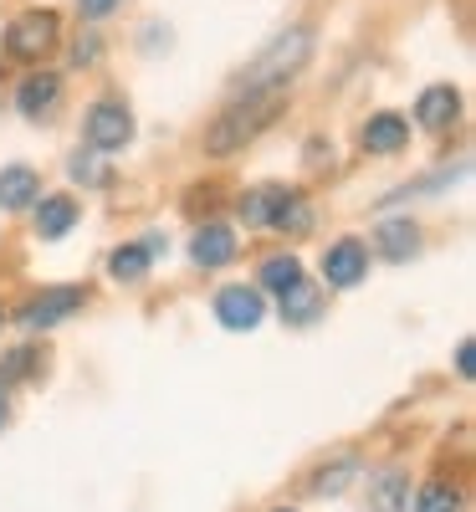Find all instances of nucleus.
<instances>
[{"mask_svg": "<svg viewBox=\"0 0 476 512\" xmlns=\"http://www.w3.org/2000/svg\"><path fill=\"white\" fill-rule=\"evenodd\" d=\"M410 144V123L400 113H374L364 123V149L369 154H400Z\"/></svg>", "mask_w": 476, "mask_h": 512, "instance_id": "nucleus-13", "label": "nucleus"}, {"mask_svg": "<svg viewBox=\"0 0 476 512\" xmlns=\"http://www.w3.org/2000/svg\"><path fill=\"white\" fill-rule=\"evenodd\" d=\"M456 369L471 379L476 374V344H471V338H461V349H456Z\"/></svg>", "mask_w": 476, "mask_h": 512, "instance_id": "nucleus-27", "label": "nucleus"}, {"mask_svg": "<svg viewBox=\"0 0 476 512\" xmlns=\"http://www.w3.org/2000/svg\"><path fill=\"white\" fill-rule=\"evenodd\" d=\"M282 190H287V185L246 190V195H241V221H246V226H267V221H272V210H277V200H282Z\"/></svg>", "mask_w": 476, "mask_h": 512, "instance_id": "nucleus-20", "label": "nucleus"}, {"mask_svg": "<svg viewBox=\"0 0 476 512\" xmlns=\"http://www.w3.org/2000/svg\"><path fill=\"white\" fill-rule=\"evenodd\" d=\"M6 390H11V384H6V379H0V395H6Z\"/></svg>", "mask_w": 476, "mask_h": 512, "instance_id": "nucleus-29", "label": "nucleus"}, {"mask_svg": "<svg viewBox=\"0 0 476 512\" xmlns=\"http://www.w3.org/2000/svg\"><path fill=\"white\" fill-rule=\"evenodd\" d=\"M36 195H41V175H36V169H26V164L0 169V205H6V210H26V205H36Z\"/></svg>", "mask_w": 476, "mask_h": 512, "instance_id": "nucleus-14", "label": "nucleus"}, {"mask_svg": "<svg viewBox=\"0 0 476 512\" xmlns=\"http://www.w3.org/2000/svg\"><path fill=\"white\" fill-rule=\"evenodd\" d=\"M77 226V200L72 195H36V236L62 241Z\"/></svg>", "mask_w": 476, "mask_h": 512, "instance_id": "nucleus-12", "label": "nucleus"}, {"mask_svg": "<svg viewBox=\"0 0 476 512\" xmlns=\"http://www.w3.org/2000/svg\"><path fill=\"white\" fill-rule=\"evenodd\" d=\"M267 226H277L282 236H308V231H313V205H308V195H302V190H282V200H277V210H272Z\"/></svg>", "mask_w": 476, "mask_h": 512, "instance_id": "nucleus-16", "label": "nucleus"}, {"mask_svg": "<svg viewBox=\"0 0 476 512\" xmlns=\"http://www.w3.org/2000/svg\"><path fill=\"white\" fill-rule=\"evenodd\" d=\"M318 308H323V292L308 282V277H302V282H292L287 292H282V323H313L318 318Z\"/></svg>", "mask_w": 476, "mask_h": 512, "instance_id": "nucleus-17", "label": "nucleus"}, {"mask_svg": "<svg viewBox=\"0 0 476 512\" xmlns=\"http://www.w3.org/2000/svg\"><path fill=\"white\" fill-rule=\"evenodd\" d=\"M374 246L384 262H410V256H420V226L415 221H384Z\"/></svg>", "mask_w": 476, "mask_h": 512, "instance_id": "nucleus-15", "label": "nucleus"}, {"mask_svg": "<svg viewBox=\"0 0 476 512\" xmlns=\"http://www.w3.org/2000/svg\"><path fill=\"white\" fill-rule=\"evenodd\" d=\"M292 282H302V262H297V256H267V262H262V287L282 297Z\"/></svg>", "mask_w": 476, "mask_h": 512, "instance_id": "nucleus-23", "label": "nucleus"}, {"mask_svg": "<svg viewBox=\"0 0 476 512\" xmlns=\"http://www.w3.org/2000/svg\"><path fill=\"white\" fill-rule=\"evenodd\" d=\"M277 512H292V507H277Z\"/></svg>", "mask_w": 476, "mask_h": 512, "instance_id": "nucleus-30", "label": "nucleus"}, {"mask_svg": "<svg viewBox=\"0 0 476 512\" xmlns=\"http://www.w3.org/2000/svg\"><path fill=\"white\" fill-rule=\"evenodd\" d=\"M369 502H374V512H405V502H410L405 472H379L369 482Z\"/></svg>", "mask_w": 476, "mask_h": 512, "instance_id": "nucleus-19", "label": "nucleus"}, {"mask_svg": "<svg viewBox=\"0 0 476 512\" xmlns=\"http://www.w3.org/2000/svg\"><path fill=\"white\" fill-rule=\"evenodd\" d=\"M236 251H241V241H236V231L221 226V221H210V226H200V231L190 236V262L205 267V272L236 262Z\"/></svg>", "mask_w": 476, "mask_h": 512, "instance_id": "nucleus-7", "label": "nucleus"}, {"mask_svg": "<svg viewBox=\"0 0 476 512\" xmlns=\"http://www.w3.org/2000/svg\"><path fill=\"white\" fill-rule=\"evenodd\" d=\"M364 277H369V251H364V241L343 236L338 246L323 251V282H328V287H359Z\"/></svg>", "mask_w": 476, "mask_h": 512, "instance_id": "nucleus-6", "label": "nucleus"}, {"mask_svg": "<svg viewBox=\"0 0 476 512\" xmlns=\"http://www.w3.org/2000/svg\"><path fill=\"white\" fill-rule=\"evenodd\" d=\"M82 303H88V292H82V287H47V292L26 297L16 323H26V328H57V323L77 318Z\"/></svg>", "mask_w": 476, "mask_h": 512, "instance_id": "nucleus-4", "label": "nucleus"}, {"mask_svg": "<svg viewBox=\"0 0 476 512\" xmlns=\"http://www.w3.org/2000/svg\"><path fill=\"white\" fill-rule=\"evenodd\" d=\"M277 113H282V93H256V98H236L221 118H215L210 128H205V154H215V159H226V154H236V149H246L262 128H272L277 123Z\"/></svg>", "mask_w": 476, "mask_h": 512, "instance_id": "nucleus-2", "label": "nucleus"}, {"mask_svg": "<svg viewBox=\"0 0 476 512\" xmlns=\"http://www.w3.org/2000/svg\"><path fill=\"white\" fill-rule=\"evenodd\" d=\"M159 251H164V236H149V241H123V246L108 256V272H113L118 282H144Z\"/></svg>", "mask_w": 476, "mask_h": 512, "instance_id": "nucleus-10", "label": "nucleus"}, {"mask_svg": "<svg viewBox=\"0 0 476 512\" xmlns=\"http://www.w3.org/2000/svg\"><path fill=\"white\" fill-rule=\"evenodd\" d=\"M82 139L93 149H123L134 144V113L123 103H93L88 118H82Z\"/></svg>", "mask_w": 476, "mask_h": 512, "instance_id": "nucleus-5", "label": "nucleus"}, {"mask_svg": "<svg viewBox=\"0 0 476 512\" xmlns=\"http://www.w3.org/2000/svg\"><path fill=\"white\" fill-rule=\"evenodd\" d=\"M215 318H221L231 333H251L262 323V292L256 287H221L215 292Z\"/></svg>", "mask_w": 476, "mask_h": 512, "instance_id": "nucleus-8", "label": "nucleus"}, {"mask_svg": "<svg viewBox=\"0 0 476 512\" xmlns=\"http://www.w3.org/2000/svg\"><path fill=\"white\" fill-rule=\"evenodd\" d=\"M123 6V0H77V11L88 16V21H103V16H113Z\"/></svg>", "mask_w": 476, "mask_h": 512, "instance_id": "nucleus-26", "label": "nucleus"}, {"mask_svg": "<svg viewBox=\"0 0 476 512\" xmlns=\"http://www.w3.org/2000/svg\"><path fill=\"white\" fill-rule=\"evenodd\" d=\"M466 502H461V492L446 482V477H436V482H425L420 492H415V512H461Z\"/></svg>", "mask_w": 476, "mask_h": 512, "instance_id": "nucleus-21", "label": "nucleus"}, {"mask_svg": "<svg viewBox=\"0 0 476 512\" xmlns=\"http://www.w3.org/2000/svg\"><path fill=\"white\" fill-rule=\"evenodd\" d=\"M0 323H6V318H0Z\"/></svg>", "mask_w": 476, "mask_h": 512, "instance_id": "nucleus-31", "label": "nucleus"}, {"mask_svg": "<svg viewBox=\"0 0 476 512\" xmlns=\"http://www.w3.org/2000/svg\"><path fill=\"white\" fill-rule=\"evenodd\" d=\"M98 52H103V41H98V36H82L77 47H72V62H77V67H93Z\"/></svg>", "mask_w": 476, "mask_h": 512, "instance_id": "nucleus-25", "label": "nucleus"}, {"mask_svg": "<svg viewBox=\"0 0 476 512\" xmlns=\"http://www.w3.org/2000/svg\"><path fill=\"white\" fill-rule=\"evenodd\" d=\"M308 57H313V31L308 26H292V31H282L272 47H262L246 67H241V77H236V88H231V98H256V93H282L287 82L308 67Z\"/></svg>", "mask_w": 476, "mask_h": 512, "instance_id": "nucleus-1", "label": "nucleus"}, {"mask_svg": "<svg viewBox=\"0 0 476 512\" xmlns=\"http://www.w3.org/2000/svg\"><path fill=\"white\" fill-rule=\"evenodd\" d=\"M57 31H62L57 11H26L6 26V41H0V47H6L11 62H41L57 47Z\"/></svg>", "mask_w": 476, "mask_h": 512, "instance_id": "nucleus-3", "label": "nucleus"}, {"mask_svg": "<svg viewBox=\"0 0 476 512\" xmlns=\"http://www.w3.org/2000/svg\"><path fill=\"white\" fill-rule=\"evenodd\" d=\"M354 477H359V461H354V456H343V461L323 466V472L313 477V492H318V497H338V492H349Z\"/></svg>", "mask_w": 476, "mask_h": 512, "instance_id": "nucleus-22", "label": "nucleus"}, {"mask_svg": "<svg viewBox=\"0 0 476 512\" xmlns=\"http://www.w3.org/2000/svg\"><path fill=\"white\" fill-rule=\"evenodd\" d=\"M31 369H36V354H31V349H11L6 359H0V379H6V384L26 379Z\"/></svg>", "mask_w": 476, "mask_h": 512, "instance_id": "nucleus-24", "label": "nucleus"}, {"mask_svg": "<svg viewBox=\"0 0 476 512\" xmlns=\"http://www.w3.org/2000/svg\"><path fill=\"white\" fill-rule=\"evenodd\" d=\"M456 113H461V93L451 88V82H441V88H425V93L415 98V123H420V128H430V134L451 128V123H456Z\"/></svg>", "mask_w": 476, "mask_h": 512, "instance_id": "nucleus-11", "label": "nucleus"}, {"mask_svg": "<svg viewBox=\"0 0 476 512\" xmlns=\"http://www.w3.org/2000/svg\"><path fill=\"white\" fill-rule=\"evenodd\" d=\"M11 420V410H6V395H0V425H6Z\"/></svg>", "mask_w": 476, "mask_h": 512, "instance_id": "nucleus-28", "label": "nucleus"}, {"mask_svg": "<svg viewBox=\"0 0 476 512\" xmlns=\"http://www.w3.org/2000/svg\"><path fill=\"white\" fill-rule=\"evenodd\" d=\"M57 103H62V77L57 72H31L21 88H16V108L26 113V118H52L57 113Z\"/></svg>", "mask_w": 476, "mask_h": 512, "instance_id": "nucleus-9", "label": "nucleus"}, {"mask_svg": "<svg viewBox=\"0 0 476 512\" xmlns=\"http://www.w3.org/2000/svg\"><path fill=\"white\" fill-rule=\"evenodd\" d=\"M67 175L82 185V190H108L113 185V169L103 164V154L88 144V149H77L72 159H67Z\"/></svg>", "mask_w": 476, "mask_h": 512, "instance_id": "nucleus-18", "label": "nucleus"}]
</instances>
